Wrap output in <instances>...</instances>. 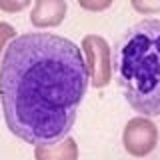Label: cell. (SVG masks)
Wrapping results in <instances>:
<instances>
[{
  "label": "cell",
  "mask_w": 160,
  "mask_h": 160,
  "mask_svg": "<svg viewBox=\"0 0 160 160\" xmlns=\"http://www.w3.org/2000/svg\"><path fill=\"white\" fill-rule=\"evenodd\" d=\"M88 84L78 44L52 32L20 34L0 60V104L8 130L34 146L62 140Z\"/></svg>",
  "instance_id": "obj_1"
},
{
  "label": "cell",
  "mask_w": 160,
  "mask_h": 160,
  "mask_svg": "<svg viewBox=\"0 0 160 160\" xmlns=\"http://www.w3.org/2000/svg\"><path fill=\"white\" fill-rule=\"evenodd\" d=\"M112 74L128 106L160 116V20L144 18L122 32L112 48Z\"/></svg>",
  "instance_id": "obj_2"
},
{
  "label": "cell",
  "mask_w": 160,
  "mask_h": 160,
  "mask_svg": "<svg viewBox=\"0 0 160 160\" xmlns=\"http://www.w3.org/2000/svg\"><path fill=\"white\" fill-rule=\"evenodd\" d=\"M82 54L86 60L90 84L94 88H104L112 80V48L108 40L100 34H86L82 38Z\"/></svg>",
  "instance_id": "obj_3"
},
{
  "label": "cell",
  "mask_w": 160,
  "mask_h": 160,
  "mask_svg": "<svg viewBox=\"0 0 160 160\" xmlns=\"http://www.w3.org/2000/svg\"><path fill=\"white\" fill-rule=\"evenodd\" d=\"M158 144V126L148 116H134L122 130V146L134 158H144Z\"/></svg>",
  "instance_id": "obj_4"
},
{
  "label": "cell",
  "mask_w": 160,
  "mask_h": 160,
  "mask_svg": "<svg viewBox=\"0 0 160 160\" xmlns=\"http://www.w3.org/2000/svg\"><path fill=\"white\" fill-rule=\"evenodd\" d=\"M68 12L66 0H34L32 12H30V24L34 28H56L64 22Z\"/></svg>",
  "instance_id": "obj_5"
},
{
  "label": "cell",
  "mask_w": 160,
  "mask_h": 160,
  "mask_svg": "<svg viewBox=\"0 0 160 160\" xmlns=\"http://www.w3.org/2000/svg\"><path fill=\"white\" fill-rule=\"evenodd\" d=\"M36 160H78V144L72 136H64L52 144H36L34 146Z\"/></svg>",
  "instance_id": "obj_6"
},
{
  "label": "cell",
  "mask_w": 160,
  "mask_h": 160,
  "mask_svg": "<svg viewBox=\"0 0 160 160\" xmlns=\"http://www.w3.org/2000/svg\"><path fill=\"white\" fill-rule=\"evenodd\" d=\"M16 38V28L8 22H2L0 20V60L4 56V50L8 48V44Z\"/></svg>",
  "instance_id": "obj_7"
},
{
  "label": "cell",
  "mask_w": 160,
  "mask_h": 160,
  "mask_svg": "<svg viewBox=\"0 0 160 160\" xmlns=\"http://www.w3.org/2000/svg\"><path fill=\"white\" fill-rule=\"evenodd\" d=\"M130 4L138 14H144V16L160 12V0H130Z\"/></svg>",
  "instance_id": "obj_8"
},
{
  "label": "cell",
  "mask_w": 160,
  "mask_h": 160,
  "mask_svg": "<svg viewBox=\"0 0 160 160\" xmlns=\"http://www.w3.org/2000/svg\"><path fill=\"white\" fill-rule=\"evenodd\" d=\"M30 2L32 0H0V10L8 14H16V12H22L24 8H28Z\"/></svg>",
  "instance_id": "obj_9"
},
{
  "label": "cell",
  "mask_w": 160,
  "mask_h": 160,
  "mask_svg": "<svg viewBox=\"0 0 160 160\" xmlns=\"http://www.w3.org/2000/svg\"><path fill=\"white\" fill-rule=\"evenodd\" d=\"M114 0H78L80 8L88 10V12H104L112 6Z\"/></svg>",
  "instance_id": "obj_10"
}]
</instances>
